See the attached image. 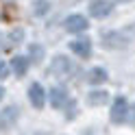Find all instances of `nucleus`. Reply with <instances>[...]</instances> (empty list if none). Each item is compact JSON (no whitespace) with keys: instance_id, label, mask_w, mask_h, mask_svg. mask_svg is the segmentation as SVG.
Segmentation results:
<instances>
[{"instance_id":"f257e3e1","label":"nucleus","mask_w":135,"mask_h":135,"mask_svg":"<svg viewBox=\"0 0 135 135\" xmlns=\"http://www.w3.org/2000/svg\"><path fill=\"white\" fill-rule=\"evenodd\" d=\"M131 33H133V28H129V31H107L100 35V41H103V46L107 50H120V48H126Z\"/></svg>"},{"instance_id":"f03ea898","label":"nucleus","mask_w":135,"mask_h":135,"mask_svg":"<svg viewBox=\"0 0 135 135\" xmlns=\"http://www.w3.org/2000/svg\"><path fill=\"white\" fill-rule=\"evenodd\" d=\"M72 72H74V63L68 57H63V55H57L52 61H50V68H48L50 76H55V79H68Z\"/></svg>"},{"instance_id":"7ed1b4c3","label":"nucleus","mask_w":135,"mask_h":135,"mask_svg":"<svg viewBox=\"0 0 135 135\" xmlns=\"http://www.w3.org/2000/svg\"><path fill=\"white\" fill-rule=\"evenodd\" d=\"M129 103H126V98L122 96H118L113 100V105H111V111H109V118H111V122L113 124H124L126 120H129Z\"/></svg>"},{"instance_id":"20e7f679","label":"nucleus","mask_w":135,"mask_h":135,"mask_svg":"<svg viewBox=\"0 0 135 135\" xmlns=\"http://www.w3.org/2000/svg\"><path fill=\"white\" fill-rule=\"evenodd\" d=\"M18 118H20V109L15 107V105L4 107L2 111H0V129H2V131L13 129V126H15V122H18Z\"/></svg>"},{"instance_id":"39448f33","label":"nucleus","mask_w":135,"mask_h":135,"mask_svg":"<svg viewBox=\"0 0 135 135\" xmlns=\"http://www.w3.org/2000/svg\"><path fill=\"white\" fill-rule=\"evenodd\" d=\"M63 26L68 33H83V31H87L89 26V22L85 15H79V13H74V15H68V18L63 20Z\"/></svg>"},{"instance_id":"423d86ee","label":"nucleus","mask_w":135,"mask_h":135,"mask_svg":"<svg viewBox=\"0 0 135 135\" xmlns=\"http://www.w3.org/2000/svg\"><path fill=\"white\" fill-rule=\"evenodd\" d=\"M111 9H113L111 0H91V4H89V15H91V18L103 20V18H107V15L111 13Z\"/></svg>"},{"instance_id":"0eeeda50","label":"nucleus","mask_w":135,"mask_h":135,"mask_svg":"<svg viewBox=\"0 0 135 135\" xmlns=\"http://www.w3.org/2000/svg\"><path fill=\"white\" fill-rule=\"evenodd\" d=\"M46 91H44V87L39 85V83H33V85L28 87V100H31V105L35 107V109H41L44 107V103H46Z\"/></svg>"},{"instance_id":"6e6552de","label":"nucleus","mask_w":135,"mask_h":135,"mask_svg":"<svg viewBox=\"0 0 135 135\" xmlns=\"http://www.w3.org/2000/svg\"><path fill=\"white\" fill-rule=\"evenodd\" d=\"M48 98H50V105H52L55 109H63L68 105V100H70V98H68V91L63 87H50Z\"/></svg>"},{"instance_id":"1a4fd4ad","label":"nucleus","mask_w":135,"mask_h":135,"mask_svg":"<svg viewBox=\"0 0 135 135\" xmlns=\"http://www.w3.org/2000/svg\"><path fill=\"white\" fill-rule=\"evenodd\" d=\"M70 50L76 57H81V59H87L89 55H91V39H74L72 44H70Z\"/></svg>"},{"instance_id":"9d476101","label":"nucleus","mask_w":135,"mask_h":135,"mask_svg":"<svg viewBox=\"0 0 135 135\" xmlns=\"http://www.w3.org/2000/svg\"><path fill=\"white\" fill-rule=\"evenodd\" d=\"M28 65H31L28 57L18 55V57H13V59H11V72L15 74V76H24V74L28 72Z\"/></svg>"},{"instance_id":"9b49d317","label":"nucleus","mask_w":135,"mask_h":135,"mask_svg":"<svg viewBox=\"0 0 135 135\" xmlns=\"http://www.w3.org/2000/svg\"><path fill=\"white\" fill-rule=\"evenodd\" d=\"M107 100H109V94L105 89H91L87 94V105L89 107H103Z\"/></svg>"},{"instance_id":"f8f14e48","label":"nucleus","mask_w":135,"mask_h":135,"mask_svg":"<svg viewBox=\"0 0 135 135\" xmlns=\"http://www.w3.org/2000/svg\"><path fill=\"white\" fill-rule=\"evenodd\" d=\"M87 81L89 83H103V81H107V70L105 68H91V70L87 72Z\"/></svg>"},{"instance_id":"ddd939ff","label":"nucleus","mask_w":135,"mask_h":135,"mask_svg":"<svg viewBox=\"0 0 135 135\" xmlns=\"http://www.w3.org/2000/svg\"><path fill=\"white\" fill-rule=\"evenodd\" d=\"M50 9V2L48 0H33V15H46Z\"/></svg>"},{"instance_id":"4468645a","label":"nucleus","mask_w":135,"mask_h":135,"mask_svg":"<svg viewBox=\"0 0 135 135\" xmlns=\"http://www.w3.org/2000/svg\"><path fill=\"white\" fill-rule=\"evenodd\" d=\"M28 57L33 59V61H41V59H44V48H41L39 44H31V48H28Z\"/></svg>"},{"instance_id":"2eb2a0df","label":"nucleus","mask_w":135,"mask_h":135,"mask_svg":"<svg viewBox=\"0 0 135 135\" xmlns=\"http://www.w3.org/2000/svg\"><path fill=\"white\" fill-rule=\"evenodd\" d=\"M9 39H11V44H13V46L22 44V39H24V31H22V28H13V31L9 33Z\"/></svg>"},{"instance_id":"dca6fc26","label":"nucleus","mask_w":135,"mask_h":135,"mask_svg":"<svg viewBox=\"0 0 135 135\" xmlns=\"http://www.w3.org/2000/svg\"><path fill=\"white\" fill-rule=\"evenodd\" d=\"M68 105H70V109L65 107V120H74V118H76V103H74V100H68Z\"/></svg>"},{"instance_id":"f3484780","label":"nucleus","mask_w":135,"mask_h":135,"mask_svg":"<svg viewBox=\"0 0 135 135\" xmlns=\"http://www.w3.org/2000/svg\"><path fill=\"white\" fill-rule=\"evenodd\" d=\"M13 44H11V39H9V33L7 35H0V52L2 50H7V48H11Z\"/></svg>"},{"instance_id":"a211bd4d","label":"nucleus","mask_w":135,"mask_h":135,"mask_svg":"<svg viewBox=\"0 0 135 135\" xmlns=\"http://www.w3.org/2000/svg\"><path fill=\"white\" fill-rule=\"evenodd\" d=\"M7 74H9V65L4 61H0V79H7Z\"/></svg>"},{"instance_id":"6ab92c4d","label":"nucleus","mask_w":135,"mask_h":135,"mask_svg":"<svg viewBox=\"0 0 135 135\" xmlns=\"http://www.w3.org/2000/svg\"><path fill=\"white\" fill-rule=\"evenodd\" d=\"M2 98H4V87L0 85V100H2Z\"/></svg>"},{"instance_id":"aec40b11","label":"nucleus","mask_w":135,"mask_h":135,"mask_svg":"<svg viewBox=\"0 0 135 135\" xmlns=\"http://www.w3.org/2000/svg\"><path fill=\"white\" fill-rule=\"evenodd\" d=\"M131 124H133V126H135V113H133V118H131Z\"/></svg>"},{"instance_id":"412c9836","label":"nucleus","mask_w":135,"mask_h":135,"mask_svg":"<svg viewBox=\"0 0 135 135\" xmlns=\"http://www.w3.org/2000/svg\"><path fill=\"white\" fill-rule=\"evenodd\" d=\"M68 2H79V0H68Z\"/></svg>"},{"instance_id":"4be33fe9","label":"nucleus","mask_w":135,"mask_h":135,"mask_svg":"<svg viewBox=\"0 0 135 135\" xmlns=\"http://www.w3.org/2000/svg\"><path fill=\"white\" fill-rule=\"evenodd\" d=\"M87 135H91V133H87Z\"/></svg>"}]
</instances>
